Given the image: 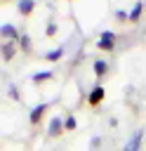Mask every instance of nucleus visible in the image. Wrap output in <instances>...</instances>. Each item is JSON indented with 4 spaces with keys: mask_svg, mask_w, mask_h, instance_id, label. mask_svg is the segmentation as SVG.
I'll use <instances>...</instances> for the list:
<instances>
[{
    "mask_svg": "<svg viewBox=\"0 0 146 151\" xmlns=\"http://www.w3.org/2000/svg\"><path fill=\"white\" fill-rule=\"evenodd\" d=\"M47 106H49L47 101H42V104H38V106H33V109H31V116H28V123H31V125H38V123H40V118H42V113L47 111Z\"/></svg>",
    "mask_w": 146,
    "mask_h": 151,
    "instance_id": "obj_5",
    "label": "nucleus"
},
{
    "mask_svg": "<svg viewBox=\"0 0 146 151\" xmlns=\"http://www.w3.org/2000/svg\"><path fill=\"white\" fill-rule=\"evenodd\" d=\"M115 33L113 31H104L101 35H99V40H97V47L99 50H104V52H113V47H115Z\"/></svg>",
    "mask_w": 146,
    "mask_h": 151,
    "instance_id": "obj_1",
    "label": "nucleus"
},
{
    "mask_svg": "<svg viewBox=\"0 0 146 151\" xmlns=\"http://www.w3.org/2000/svg\"><path fill=\"white\" fill-rule=\"evenodd\" d=\"M75 127H78V120H75V116L68 113V116L64 118V130H66V132H73Z\"/></svg>",
    "mask_w": 146,
    "mask_h": 151,
    "instance_id": "obj_13",
    "label": "nucleus"
},
{
    "mask_svg": "<svg viewBox=\"0 0 146 151\" xmlns=\"http://www.w3.org/2000/svg\"><path fill=\"white\" fill-rule=\"evenodd\" d=\"M0 38H5L7 42H19L21 35H19V31H16L12 24H2V26H0Z\"/></svg>",
    "mask_w": 146,
    "mask_h": 151,
    "instance_id": "obj_3",
    "label": "nucleus"
},
{
    "mask_svg": "<svg viewBox=\"0 0 146 151\" xmlns=\"http://www.w3.org/2000/svg\"><path fill=\"white\" fill-rule=\"evenodd\" d=\"M115 17H118V21H130V12H125V9H118Z\"/></svg>",
    "mask_w": 146,
    "mask_h": 151,
    "instance_id": "obj_17",
    "label": "nucleus"
},
{
    "mask_svg": "<svg viewBox=\"0 0 146 151\" xmlns=\"http://www.w3.org/2000/svg\"><path fill=\"white\" fill-rule=\"evenodd\" d=\"M57 31H59V24H57L54 19H49V21H47V28H45V35H47V38H52Z\"/></svg>",
    "mask_w": 146,
    "mask_h": 151,
    "instance_id": "obj_15",
    "label": "nucleus"
},
{
    "mask_svg": "<svg viewBox=\"0 0 146 151\" xmlns=\"http://www.w3.org/2000/svg\"><path fill=\"white\" fill-rule=\"evenodd\" d=\"M89 144H92V149H94V146H99V144H101V137H94Z\"/></svg>",
    "mask_w": 146,
    "mask_h": 151,
    "instance_id": "obj_18",
    "label": "nucleus"
},
{
    "mask_svg": "<svg viewBox=\"0 0 146 151\" xmlns=\"http://www.w3.org/2000/svg\"><path fill=\"white\" fill-rule=\"evenodd\" d=\"M141 12H144V2H141V0H137V2L132 5V9H130V21H132V24H134V21H139Z\"/></svg>",
    "mask_w": 146,
    "mask_h": 151,
    "instance_id": "obj_10",
    "label": "nucleus"
},
{
    "mask_svg": "<svg viewBox=\"0 0 146 151\" xmlns=\"http://www.w3.org/2000/svg\"><path fill=\"white\" fill-rule=\"evenodd\" d=\"M33 9H35V0H19L16 2V12L24 14V17H28Z\"/></svg>",
    "mask_w": 146,
    "mask_h": 151,
    "instance_id": "obj_8",
    "label": "nucleus"
},
{
    "mask_svg": "<svg viewBox=\"0 0 146 151\" xmlns=\"http://www.w3.org/2000/svg\"><path fill=\"white\" fill-rule=\"evenodd\" d=\"M0 52H2V59L5 61H12L14 54H16V42H2L0 45Z\"/></svg>",
    "mask_w": 146,
    "mask_h": 151,
    "instance_id": "obj_7",
    "label": "nucleus"
},
{
    "mask_svg": "<svg viewBox=\"0 0 146 151\" xmlns=\"http://www.w3.org/2000/svg\"><path fill=\"white\" fill-rule=\"evenodd\" d=\"M66 130H64V118L61 116H54L52 120H49V125H47V134L49 137H59V134H64Z\"/></svg>",
    "mask_w": 146,
    "mask_h": 151,
    "instance_id": "obj_2",
    "label": "nucleus"
},
{
    "mask_svg": "<svg viewBox=\"0 0 146 151\" xmlns=\"http://www.w3.org/2000/svg\"><path fill=\"white\" fill-rule=\"evenodd\" d=\"M61 57H64V47H57V50H49V52L45 54V59H47V61H59Z\"/></svg>",
    "mask_w": 146,
    "mask_h": 151,
    "instance_id": "obj_12",
    "label": "nucleus"
},
{
    "mask_svg": "<svg viewBox=\"0 0 146 151\" xmlns=\"http://www.w3.org/2000/svg\"><path fill=\"white\" fill-rule=\"evenodd\" d=\"M16 45H19V50H21V52H31V38H28L26 33L19 38V42H16Z\"/></svg>",
    "mask_w": 146,
    "mask_h": 151,
    "instance_id": "obj_14",
    "label": "nucleus"
},
{
    "mask_svg": "<svg viewBox=\"0 0 146 151\" xmlns=\"http://www.w3.org/2000/svg\"><path fill=\"white\" fill-rule=\"evenodd\" d=\"M141 139H144V132L137 130V132L127 139V144L122 146V151H139V149H141Z\"/></svg>",
    "mask_w": 146,
    "mask_h": 151,
    "instance_id": "obj_4",
    "label": "nucleus"
},
{
    "mask_svg": "<svg viewBox=\"0 0 146 151\" xmlns=\"http://www.w3.org/2000/svg\"><path fill=\"white\" fill-rule=\"evenodd\" d=\"M106 71H108V64H106L104 59H94V76H97V78H104Z\"/></svg>",
    "mask_w": 146,
    "mask_h": 151,
    "instance_id": "obj_11",
    "label": "nucleus"
},
{
    "mask_svg": "<svg viewBox=\"0 0 146 151\" xmlns=\"http://www.w3.org/2000/svg\"><path fill=\"white\" fill-rule=\"evenodd\" d=\"M52 76H54L52 71H38V73L31 76V83H33V85H42L45 80H52Z\"/></svg>",
    "mask_w": 146,
    "mask_h": 151,
    "instance_id": "obj_9",
    "label": "nucleus"
},
{
    "mask_svg": "<svg viewBox=\"0 0 146 151\" xmlns=\"http://www.w3.org/2000/svg\"><path fill=\"white\" fill-rule=\"evenodd\" d=\"M87 101H89L92 106H99V104L104 101V87H101V85H94V87L89 90V97H87Z\"/></svg>",
    "mask_w": 146,
    "mask_h": 151,
    "instance_id": "obj_6",
    "label": "nucleus"
},
{
    "mask_svg": "<svg viewBox=\"0 0 146 151\" xmlns=\"http://www.w3.org/2000/svg\"><path fill=\"white\" fill-rule=\"evenodd\" d=\"M7 94H9V99H14V101H21V94H19V90H16V85H14V83L9 85Z\"/></svg>",
    "mask_w": 146,
    "mask_h": 151,
    "instance_id": "obj_16",
    "label": "nucleus"
}]
</instances>
